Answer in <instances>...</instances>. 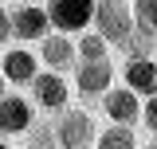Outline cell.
Instances as JSON below:
<instances>
[{
	"label": "cell",
	"instance_id": "30bf717a",
	"mask_svg": "<svg viewBox=\"0 0 157 149\" xmlns=\"http://www.w3.org/2000/svg\"><path fill=\"white\" fill-rule=\"evenodd\" d=\"M39 55H43V63H47L51 71H67V67L75 63V43L67 39V32H63V36H47Z\"/></svg>",
	"mask_w": 157,
	"mask_h": 149
},
{
	"label": "cell",
	"instance_id": "5b68a950",
	"mask_svg": "<svg viewBox=\"0 0 157 149\" xmlns=\"http://www.w3.org/2000/svg\"><path fill=\"white\" fill-rule=\"evenodd\" d=\"M32 90H36V102L43 106V110H63V106H67V98H71V90H67V82H63V74H59V71L36 74Z\"/></svg>",
	"mask_w": 157,
	"mask_h": 149
},
{
	"label": "cell",
	"instance_id": "d6986e66",
	"mask_svg": "<svg viewBox=\"0 0 157 149\" xmlns=\"http://www.w3.org/2000/svg\"><path fill=\"white\" fill-rule=\"evenodd\" d=\"M0 149H8V145H0Z\"/></svg>",
	"mask_w": 157,
	"mask_h": 149
},
{
	"label": "cell",
	"instance_id": "8992f818",
	"mask_svg": "<svg viewBox=\"0 0 157 149\" xmlns=\"http://www.w3.org/2000/svg\"><path fill=\"white\" fill-rule=\"evenodd\" d=\"M110 78H114V67H110V59L82 63V67H78V94H86V98H94V94H106V90H110Z\"/></svg>",
	"mask_w": 157,
	"mask_h": 149
},
{
	"label": "cell",
	"instance_id": "ba28073f",
	"mask_svg": "<svg viewBox=\"0 0 157 149\" xmlns=\"http://www.w3.org/2000/svg\"><path fill=\"white\" fill-rule=\"evenodd\" d=\"M36 55L32 51H24V47H12L8 55H4V63H0V71H4V78L8 82H36Z\"/></svg>",
	"mask_w": 157,
	"mask_h": 149
},
{
	"label": "cell",
	"instance_id": "7a4b0ae2",
	"mask_svg": "<svg viewBox=\"0 0 157 149\" xmlns=\"http://www.w3.org/2000/svg\"><path fill=\"white\" fill-rule=\"evenodd\" d=\"M55 137L63 149H86L94 141V122L86 110H63V118L55 122Z\"/></svg>",
	"mask_w": 157,
	"mask_h": 149
},
{
	"label": "cell",
	"instance_id": "6da1fadb",
	"mask_svg": "<svg viewBox=\"0 0 157 149\" xmlns=\"http://www.w3.org/2000/svg\"><path fill=\"white\" fill-rule=\"evenodd\" d=\"M98 28H102V36L110 43H122V47H130L137 36L126 0H98Z\"/></svg>",
	"mask_w": 157,
	"mask_h": 149
},
{
	"label": "cell",
	"instance_id": "5bb4252c",
	"mask_svg": "<svg viewBox=\"0 0 157 149\" xmlns=\"http://www.w3.org/2000/svg\"><path fill=\"white\" fill-rule=\"evenodd\" d=\"M78 51H82V59L86 63H98V59H106V36H82V43H78Z\"/></svg>",
	"mask_w": 157,
	"mask_h": 149
},
{
	"label": "cell",
	"instance_id": "277c9868",
	"mask_svg": "<svg viewBox=\"0 0 157 149\" xmlns=\"http://www.w3.org/2000/svg\"><path fill=\"white\" fill-rule=\"evenodd\" d=\"M47 24H51V12H43L36 4H20L12 12V32L20 39H43L47 36Z\"/></svg>",
	"mask_w": 157,
	"mask_h": 149
},
{
	"label": "cell",
	"instance_id": "ac0fdd59",
	"mask_svg": "<svg viewBox=\"0 0 157 149\" xmlns=\"http://www.w3.org/2000/svg\"><path fill=\"white\" fill-rule=\"evenodd\" d=\"M0 98H4V71H0Z\"/></svg>",
	"mask_w": 157,
	"mask_h": 149
},
{
	"label": "cell",
	"instance_id": "9c48e42d",
	"mask_svg": "<svg viewBox=\"0 0 157 149\" xmlns=\"http://www.w3.org/2000/svg\"><path fill=\"white\" fill-rule=\"evenodd\" d=\"M126 86L137 94H157V63L145 55H137L126 63Z\"/></svg>",
	"mask_w": 157,
	"mask_h": 149
},
{
	"label": "cell",
	"instance_id": "7c38bea8",
	"mask_svg": "<svg viewBox=\"0 0 157 149\" xmlns=\"http://www.w3.org/2000/svg\"><path fill=\"white\" fill-rule=\"evenodd\" d=\"M98 149H137L134 130H130V126H122V122H114L110 130H102V137H98Z\"/></svg>",
	"mask_w": 157,
	"mask_h": 149
},
{
	"label": "cell",
	"instance_id": "9a60e30c",
	"mask_svg": "<svg viewBox=\"0 0 157 149\" xmlns=\"http://www.w3.org/2000/svg\"><path fill=\"white\" fill-rule=\"evenodd\" d=\"M141 118H145V126H149V130L157 133V94H153V98H149V106L141 110Z\"/></svg>",
	"mask_w": 157,
	"mask_h": 149
},
{
	"label": "cell",
	"instance_id": "3957f363",
	"mask_svg": "<svg viewBox=\"0 0 157 149\" xmlns=\"http://www.w3.org/2000/svg\"><path fill=\"white\" fill-rule=\"evenodd\" d=\"M47 12H51V24L59 32H78L90 24V16H98V4L94 0H51Z\"/></svg>",
	"mask_w": 157,
	"mask_h": 149
},
{
	"label": "cell",
	"instance_id": "52a82bcc",
	"mask_svg": "<svg viewBox=\"0 0 157 149\" xmlns=\"http://www.w3.org/2000/svg\"><path fill=\"white\" fill-rule=\"evenodd\" d=\"M32 126V106L20 94H4L0 98V133H24Z\"/></svg>",
	"mask_w": 157,
	"mask_h": 149
},
{
	"label": "cell",
	"instance_id": "2e32d148",
	"mask_svg": "<svg viewBox=\"0 0 157 149\" xmlns=\"http://www.w3.org/2000/svg\"><path fill=\"white\" fill-rule=\"evenodd\" d=\"M8 36H16V32H12V16L0 12V43H8Z\"/></svg>",
	"mask_w": 157,
	"mask_h": 149
},
{
	"label": "cell",
	"instance_id": "4fadbf2b",
	"mask_svg": "<svg viewBox=\"0 0 157 149\" xmlns=\"http://www.w3.org/2000/svg\"><path fill=\"white\" fill-rule=\"evenodd\" d=\"M134 20H137V32L157 36V0H134Z\"/></svg>",
	"mask_w": 157,
	"mask_h": 149
},
{
	"label": "cell",
	"instance_id": "8fae6325",
	"mask_svg": "<svg viewBox=\"0 0 157 149\" xmlns=\"http://www.w3.org/2000/svg\"><path fill=\"white\" fill-rule=\"evenodd\" d=\"M106 114H110L114 122H122V126H130L137 114H141L137 90H106Z\"/></svg>",
	"mask_w": 157,
	"mask_h": 149
},
{
	"label": "cell",
	"instance_id": "e0dca14e",
	"mask_svg": "<svg viewBox=\"0 0 157 149\" xmlns=\"http://www.w3.org/2000/svg\"><path fill=\"white\" fill-rule=\"evenodd\" d=\"M28 149H55V141H51L47 133H36V137L28 141Z\"/></svg>",
	"mask_w": 157,
	"mask_h": 149
},
{
	"label": "cell",
	"instance_id": "ffe728a7",
	"mask_svg": "<svg viewBox=\"0 0 157 149\" xmlns=\"http://www.w3.org/2000/svg\"><path fill=\"white\" fill-rule=\"evenodd\" d=\"M149 149H157V145H149Z\"/></svg>",
	"mask_w": 157,
	"mask_h": 149
}]
</instances>
